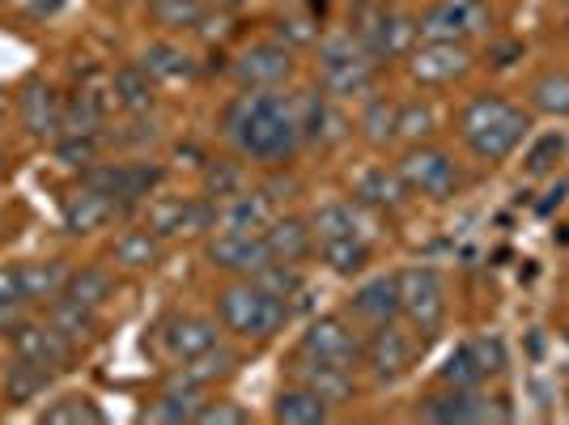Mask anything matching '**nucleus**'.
<instances>
[{"instance_id": "1", "label": "nucleus", "mask_w": 569, "mask_h": 425, "mask_svg": "<svg viewBox=\"0 0 569 425\" xmlns=\"http://www.w3.org/2000/svg\"><path fill=\"white\" fill-rule=\"evenodd\" d=\"M226 137L234 141L242 158L284 162L302 145L298 102H289L284 95H268V90H251V95L234 98L226 107Z\"/></svg>"}, {"instance_id": "2", "label": "nucleus", "mask_w": 569, "mask_h": 425, "mask_svg": "<svg viewBox=\"0 0 569 425\" xmlns=\"http://www.w3.org/2000/svg\"><path fill=\"white\" fill-rule=\"evenodd\" d=\"M455 128L480 162H506L531 132V116L501 95H476L459 107Z\"/></svg>"}, {"instance_id": "3", "label": "nucleus", "mask_w": 569, "mask_h": 425, "mask_svg": "<svg viewBox=\"0 0 569 425\" xmlns=\"http://www.w3.org/2000/svg\"><path fill=\"white\" fill-rule=\"evenodd\" d=\"M217 315H221V324L234 332V336H242V340H268V336H277V332L284 328L289 303H284L281 294H272L263 281L247 277V281L226 285V289L217 294Z\"/></svg>"}, {"instance_id": "4", "label": "nucleus", "mask_w": 569, "mask_h": 425, "mask_svg": "<svg viewBox=\"0 0 569 425\" xmlns=\"http://www.w3.org/2000/svg\"><path fill=\"white\" fill-rule=\"evenodd\" d=\"M400 277V315L408 319V328L433 336V332L447 324V281L438 268H403Z\"/></svg>"}, {"instance_id": "5", "label": "nucleus", "mask_w": 569, "mask_h": 425, "mask_svg": "<svg viewBox=\"0 0 569 425\" xmlns=\"http://www.w3.org/2000/svg\"><path fill=\"white\" fill-rule=\"evenodd\" d=\"M396 175L403 179L408 196H426V200H447L459 191V166L451 162L447 149L433 145H412L400 158Z\"/></svg>"}, {"instance_id": "6", "label": "nucleus", "mask_w": 569, "mask_h": 425, "mask_svg": "<svg viewBox=\"0 0 569 425\" xmlns=\"http://www.w3.org/2000/svg\"><path fill=\"white\" fill-rule=\"evenodd\" d=\"M319 72H323V90L336 98L366 95L375 86V60H370V51L361 48L353 34L323 43V51H319Z\"/></svg>"}, {"instance_id": "7", "label": "nucleus", "mask_w": 569, "mask_h": 425, "mask_svg": "<svg viewBox=\"0 0 569 425\" xmlns=\"http://www.w3.org/2000/svg\"><path fill=\"white\" fill-rule=\"evenodd\" d=\"M489 30V4L485 0H433L426 18L417 22L421 39H447V43H468Z\"/></svg>"}, {"instance_id": "8", "label": "nucleus", "mask_w": 569, "mask_h": 425, "mask_svg": "<svg viewBox=\"0 0 569 425\" xmlns=\"http://www.w3.org/2000/svg\"><path fill=\"white\" fill-rule=\"evenodd\" d=\"M361 362L370 366V375L379 378V383H396V378L408 375L412 362H417V336L403 332L396 319H391V324H379V328L370 332L366 349H361Z\"/></svg>"}, {"instance_id": "9", "label": "nucleus", "mask_w": 569, "mask_h": 425, "mask_svg": "<svg viewBox=\"0 0 569 425\" xmlns=\"http://www.w3.org/2000/svg\"><path fill=\"white\" fill-rule=\"evenodd\" d=\"M361 340L353 336V328L340 319V315H323L315 319L307 332H302V345H298V357H310V362H332V366H345L353 370L361 362Z\"/></svg>"}, {"instance_id": "10", "label": "nucleus", "mask_w": 569, "mask_h": 425, "mask_svg": "<svg viewBox=\"0 0 569 425\" xmlns=\"http://www.w3.org/2000/svg\"><path fill=\"white\" fill-rule=\"evenodd\" d=\"M412 39H417V22L400 18L396 9H370L366 26L357 30V43L370 51V60H396L403 51H412Z\"/></svg>"}, {"instance_id": "11", "label": "nucleus", "mask_w": 569, "mask_h": 425, "mask_svg": "<svg viewBox=\"0 0 569 425\" xmlns=\"http://www.w3.org/2000/svg\"><path fill=\"white\" fill-rule=\"evenodd\" d=\"M81 184L111 196L116 205H132L162 184V166H90Z\"/></svg>"}, {"instance_id": "12", "label": "nucleus", "mask_w": 569, "mask_h": 425, "mask_svg": "<svg viewBox=\"0 0 569 425\" xmlns=\"http://www.w3.org/2000/svg\"><path fill=\"white\" fill-rule=\"evenodd\" d=\"M472 65V56L463 43H447V39H426L421 48L408 56V72L421 86H451L455 77H463Z\"/></svg>"}, {"instance_id": "13", "label": "nucleus", "mask_w": 569, "mask_h": 425, "mask_svg": "<svg viewBox=\"0 0 569 425\" xmlns=\"http://www.w3.org/2000/svg\"><path fill=\"white\" fill-rule=\"evenodd\" d=\"M209 260L221 273H238V277H260L263 268L272 264L263 235H238V230H221L209 243Z\"/></svg>"}, {"instance_id": "14", "label": "nucleus", "mask_w": 569, "mask_h": 425, "mask_svg": "<svg viewBox=\"0 0 569 425\" xmlns=\"http://www.w3.org/2000/svg\"><path fill=\"white\" fill-rule=\"evenodd\" d=\"M18 116H22L30 137H56L64 132V98L56 95V86L48 81H26V90L18 95Z\"/></svg>"}, {"instance_id": "15", "label": "nucleus", "mask_w": 569, "mask_h": 425, "mask_svg": "<svg viewBox=\"0 0 569 425\" xmlns=\"http://www.w3.org/2000/svg\"><path fill=\"white\" fill-rule=\"evenodd\" d=\"M349 310H353L357 324H366V328L400 319V277L387 273V277H370L366 285H357L353 298H349Z\"/></svg>"}, {"instance_id": "16", "label": "nucleus", "mask_w": 569, "mask_h": 425, "mask_svg": "<svg viewBox=\"0 0 569 425\" xmlns=\"http://www.w3.org/2000/svg\"><path fill=\"white\" fill-rule=\"evenodd\" d=\"M289 72H293V60H289V51L277 48V43L247 48L234 65V77L247 90H277Z\"/></svg>"}, {"instance_id": "17", "label": "nucleus", "mask_w": 569, "mask_h": 425, "mask_svg": "<svg viewBox=\"0 0 569 425\" xmlns=\"http://www.w3.org/2000/svg\"><path fill=\"white\" fill-rule=\"evenodd\" d=\"M9 336H13V354L22 362H34V366H48V370L69 362L72 354V345L51 324H18Z\"/></svg>"}, {"instance_id": "18", "label": "nucleus", "mask_w": 569, "mask_h": 425, "mask_svg": "<svg viewBox=\"0 0 569 425\" xmlns=\"http://www.w3.org/2000/svg\"><path fill=\"white\" fill-rule=\"evenodd\" d=\"M162 340H167L170 357L179 362H196L209 349H217V324L213 319H200V315H174L167 328H162Z\"/></svg>"}, {"instance_id": "19", "label": "nucleus", "mask_w": 569, "mask_h": 425, "mask_svg": "<svg viewBox=\"0 0 569 425\" xmlns=\"http://www.w3.org/2000/svg\"><path fill=\"white\" fill-rule=\"evenodd\" d=\"M263 243H268L272 264L293 268V264H302L315 251V230L298 217H272V226L263 230Z\"/></svg>"}, {"instance_id": "20", "label": "nucleus", "mask_w": 569, "mask_h": 425, "mask_svg": "<svg viewBox=\"0 0 569 425\" xmlns=\"http://www.w3.org/2000/svg\"><path fill=\"white\" fill-rule=\"evenodd\" d=\"M221 230H238V235H263L272 226V205L263 191H234L226 196V205L217 209Z\"/></svg>"}, {"instance_id": "21", "label": "nucleus", "mask_w": 569, "mask_h": 425, "mask_svg": "<svg viewBox=\"0 0 569 425\" xmlns=\"http://www.w3.org/2000/svg\"><path fill=\"white\" fill-rule=\"evenodd\" d=\"M116 212L119 205L111 196H102V191L81 184V191H72L69 200H64V226H69L72 235H94V230L116 221Z\"/></svg>"}, {"instance_id": "22", "label": "nucleus", "mask_w": 569, "mask_h": 425, "mask_svg": "<svg viewBox=\"0 0 569 425\" xmlns=\"http://www.w3.org/2000/svg\"><path fill=\"white\" fill-rule=\"evenodd\" d=\"M421 417L426 422H480V417H489V408L485 401L476 396V387H447V392H438V396H429L421 404Z\"/></svg>"}, {"instance_id": "23", "label": "nucleus", "mask_w": 569, "mask_h": 425, "mask_svg": "<svg viewBox=\"0 0 569 425\" xmlns=\"http://www.w3.org/2000/svg\"><path fill=\"white\" fill-rule=\"evenodd\" d=\"M217 221V209H209L204 200H170L153 212V235H196V230H209Z\"/></svg>"}, {"instance_id": "24", "label": "nucleus", "mask_w": 569, "mask_h": 425, "mask_svg": "<svg viewBox=\"0 0 569 425\" xmlns=\"http://www.w3.org/2000/svg\"><path fill=\"white\" fill-rule=\"evenodd\" d=\"M298 383L310 387L315 396H323L328 404H345L349 396H353V370L332 366V362H310V357H302V366H298Z\"/></svg>"}, {"instance_id": "25", "label": "nucleus", "mask_w": 569, "mask_h": 425, "mask_svg": "<svg viewBox=\"0 0 569 425\" xmlns=\"http://www.w3.org/2000/svg\"><path fill=\"white\" fill-rule=\"evenodd\" d=\"M196 387H200L196 375L170 383L167 392L149 404V422H196V413H200V404H204Z\"/></svg>"}, {"instance_id": "26", "label": "nucleus", "mask_w": 569, "mask_h": 425, "mask_svg": "<svg viewBox=\"0 0 569 425\" xmlns=\"http://www.w3.org/2000/svg\"><path fill=\"white\" fill-rule=\"evenodd\" d=\"M328 408L332 404L323 401V396H315L310 387H284L281 396H277V404H272V417L284 425H319L328 422Z\"/></svg>"}, {"instance_id": "27", "label": "nucleus", "mask_w": 569, "mask_h": 425, "mask_svg": "<svg viewBox=\"0 0 569 425\" xmlns=\"http://www.w3.org/2000/svg\"><path fill=\"white\" fill-rule=\"evenodd\" d=\"M408 188H403V179L396 170H366L361 179H357V200H366V205H375V209H400Z\"/></svg>"}, {"instance_id": "28", "label": "nucleus", "mask_w": 569, "mask_h": 425, "mask_svg": "<svg viewBox=\"0 0 569 425\" xmlns=\"http://www.w3.org/2000/svg\"><path fill=\"white\" fill-rule=\"evenodd\" d=\"M319 256L323 264L340 273V277H353L361 273L366 264H370V243L361 235H345V238H328V243H319Z\"/></svg>"}, {"instance_id": "29", "label": "nucleus", "mask_w": 569, "mask_h": 425, "mask_svg": "<svg viewBox=\"0 0 569 425\" xmlns=\"http://www.w3.org/2000/svg\"><path fill=\"white\" fill-rule=\"evenodd\" d=\"M111 256H116V264H123V268L144 273V268H153V264H158L162 243H158L153 230H123V235L116 238V247H111Z\"/></svg>"}, {"instance_id": "30", "label": "nucleus", "mask_w": 569, "mask_h": 425, "mask_svg": "<svg viewBox=\"0 0 569 425\" xmlns=\"http://www.w3.org/2000/svg\"><path fill=\"white\" fill-rule=\"evenodd\" d=\"M111 95H116L119 107L144 111V107L153 102V77H149L141 65H123V69L111 77Z\"/></svg>"}, {"instance_id": "31", "label": "nucleus", "mask_w": 569, "mask_h": 425, "mask_svg": "<svg viewBox=\"0 0 569 425\" xmlns=\"http://www.w3.org/2000/svg\"><path fill=\"white\" fill-rule=\"evenodd\" d=\"M48 324L60 332L69 345H81V340H90V336H94V310L81 307V303H72V298H56Z\"/></svg>"}, {"instance_id": "32", "label": "nucleus", "mask_w": 569, "mask_h": 425, "mask_svg": "<svg viewBox=\"0 0 569 425\" xmlns=\"http://www.w3.org/2000/svg\"><path fill=\"white\" fill-rule=\"evenodd\" d=\"M64 298L81 303V307H102L111 298V273L107 268H81V273H69L64 281Z\"/></svg>"}, {"instance_id": "33", "label": "nucleus", "mask_w": 569, "mask_h": 425, "mask_svg": "<svg viewBox=\"0 0 569 425\" xmlns=\"http://www.w3.org/2000/svg\"><path fill=\"white\" fill-rule=\"evenodd\" d=\"M64 281L69 273L60 264H22V289H26V303H39V298H56L64 294Z\"/></svg>"}, {"instance_id": "34", "label": "nucleus", "mask_w": 569, "mask_h": 425, "mask_svg": "<svg viewBox=\"0 0 569 425\" xmlns=\"http://www.w3.org/2000/svg\"><path fill=\"white\" fill-rule=\"evenodd\" d=\"M43 422L48 425H102L107 413L98 408L94 396H64V401H56L48 413H43Z\"/></svg>"}, {"instance_id": "35", "label": "nucleus", "mask_w": 569, "mask_h": 425, "mask_svg": "<svg viewBox=\"0 0 569 425\" xmlns=\"http://www.w3.org/2000/svg\"><path fill=\"white\" fill-rule=\"evenodd\" d=\"M531 102H536V111H545V116H557L566 119L569 116V72H545L536 86H531Z\"/></svg>"}, {"instance_id": "36", "label": "nucleus", "mask_w": 569, "mask_h": 425, "mask_svg": "<svg viewBox=\"0 0 569 425\" xmlns=\"http://www.w3.org/2000/svg\"><path fill=\"white\" fill-rule=\"evenodd\" d=\"M141 69L149 77H170V81H179V77H191V65L188 56L179 48H170V43H149V51L141 56Z\"/></svg>"}, {"instance_id": "37", "label": "nucleus", "mask_w": 569, "mask_h": 425, "mask_svg": "<svg viewBox=\"0 0 569 425\" xmlns=\"http://www.w3.org/2000/svg\"><path fill=\"white\" fill-rule=\"evenodd\" d=\"M438 378H442V387H476V383L485 378L480 362H476L472 340H463V345H459V349L447 357V366L438 370Z\"/></svg>"}, {"instance_id": "38", "label": "nucleus", "mask_w": 569, "mask_h": 425, "mask_svg": "<svg viewBox=\"0 0 569 425\" xmlns=\"http://www.w3.org/2000/svg\"><path fill=\"white\" fill-rule=\"evenodd\" d=\"M48 378H51L48 366H34V362H22V357H18V366L9 370V383H4V387H9V401L13 404L34 401V396L48 387Z\"/></svg>"}, {"instance_id": "39", "label": "nucleus", "mask_w": 569, "mask_h": 425, "mask_svg": "<svg viewBox=\"0 0 569 425\" xmlns=\"http://www.w3.org/2000/svg\"><path fill=\"white\" fill-rule=\"evenodd\" d=\"M310 230H315L319 243H328V238H345V235H361V230H357V212L349 209V205H323V209L315 212Z\"/></svg>"}, {"instance_id": "40", "label": "nucleus", "mask_w": 569, "mask_h": 425, "mask_svg": "<svg viewBox=\"0 0 569 425\" xmlns=\"http://www.w3.org/2000/svg\"><path fill=\"white\" fill-rule=\"evenodd\" d=\"M396 116H400V107H391V102H382L375 98L370 107H366V116H361V128H366V141H391L396 137Z\"/></svg>"}, {"instance_id": "41", "label": "nucleus", "mask_w": 569, "mask_h": 425, "mask_svg": "<svg viewBox=\"0 0 569 425\" xmlns=\"http://www.w3.org/2000/svg\"><path fill=\"white\" fill-rule=\"evenodd\" d=\"M429 132H433V107H426V102H403L400 116H396V137L421 141Z\"/></svg>"}, {"instance_id": "42", "label": "nucleus", "mask_w": 569, "mask_h": 425, "mask_svg": "<svg viewBox=\"0 0 569 425\" xmlns=\"http://www.w3.org/2000/svg\"><path fill=\"white\" fill-rule=\"evenodd\" d=\"M98 123H102V102L94 95L64 102V132H94Z\"/></svg>"}, {"instance_id": "43", "label": "nucleus", "mask_w": 569, "mask_h": 425, "mask_svg": "<svg viewBox=\"0 0 569 425\" xmlns=\"http://www.w3.org/2000/svg\"><path fill=\"white\" fill-rule=\"evenodd\" d=\"M153 18L162 26H196L200 22V4L196 0H162V4H153Z\"/></svg>"}, {"instance_id": "44", "label": "nucleus", "mask_w": 569, "mask_h": 425, "mask_svg": "<svg viewBox=\"0 0 569 425\" xmlns=\"http://www.w3.org/2000/svg\"><path fill=\"white\" fill-rule=\"evenodd\" d=\"M196 422H204V425H247V422H251V413H247V408H238V404H230V401H217V404H200Z\"/></svg>"}, {"instance_id": "45", "label": "nucleus", "mask_w": 569, "mask_h": 425, "mask_svg": "<svg viewBox=\"0 0 569 425\" xmlns=\"http://www.w3.org/2000/svg\"><path fill=\"white\" fill-rule=\"evenodd\" d=\"M94 132H69L64 141H60V158L69 166H86V162H94Z\"/></svg>"}, {"instance_id": "46", "label": "nucleus", "mask_w": 569, "mask_h": 425, "mask_svg": "<svg viewBox=\"0 0 569 425\" xmlns=\"http://www.w3.org/2000/svg\"><path fill=\"white\" fill-rule=\"evenodd\" d=\"M561 149H566V141H561V137H557V132H548L545 141L536 145V149H531V154H527V170H536V175H545L548 166L557 162V158H561Z\"/></svg>"}, {"instance_id": "47", "label": "nucleus", "mask_w": 569, "mask_h": 425, "mask_svg": "<svg viewBox=\"0 0 569 425\" xmlns=\"http://www.w3.org/2000/svg\"><path fill=\"white\" fill-rule=\"evenodd\" d=\"M472 349H476V362H480L485 375H498L501 366H506V349H501L498 336H480V340H472Z\"/></svg>"}, {"instance_id": "48", "label": "nucleus", "mask_w": 569, "mask_h": 425, "mask_svg": "<svg viewBox=\"0 0 569 425\" xmlns=\"http://www.w3.org/2000/svg\"><path fill=\"white\" fill-rule=\"evenodd\" d=\"M18 303H26L22 268H0V307H18Z\"/></svg>"}, {"instance_id": "49", "label": "nucleus", "mask_w": 569, "mask_h": 425, "mask_svg": "<svg viewBox=\"0 0 569 425\" xmlns=\"http://www.w3.org/2000/svg\"><path fill=\"white\" fill-rule=\"evenodd\" d=\"M361 9H391V0H357Z\"/></svg>"}, {"instance_id": "50", "label": "nucleus", "mask_w": 569, "mask_h": 425, "mask_svg": "<svg viewBox=\"0 0 569 425\" xmlns=\"http://www.w3.org/2000/svg\"><path fill=\"white\" fill-rule=\"evenodd\" d=\"M217 4H242V0H217Z\"/></svg>"}, {"instance_id": "51", "label": "nucleus", "mask_w": 569, "mask_h": 425, "mask_svg": "<svg viewBox=\"0 0 569 425\" xmlns=\"http://www.w3.org/2000/svg\"><path fill=\"white\" fill-rule=\"evenodd\" d=\"M153 4H162V0H149V9H153Z\"/></svg>"}, {"instance_id": "52", "label": "nucleus", "mask_w": 569, "mask_h": 425, "mask_svg": "<svg viewBox=\"0 0 569 425\" xmlns=\"http://www.w3.org/2000/svg\"><path fill=\"white\" fill-rule=\"evenodd\" d=\"M0 170H4V162H0Z\"/></svg>"}, {"instance_id": "53", "label": "nucleus", "mask_w": 569, "mask_h": 425, "mask_svg": "<svg viewBox=\"0 0 569 425\" xmlns=\"http://www.w3.org/2000/svg\"><path fill=\"white\" fill-rule=\"evenodd\" d=\"M0 310H4V307H0Z\"/></svg>"}, {"instance_id": "54", "label": "nucleus", "mask_w": 569, "mask_h": 425, "mask_svg": "<svg viewBox=\"0 0 569 425\" xmlns=\"http://www.w3.org/2000/svg\"><path fill=\"white\" fill-rule=\"evenodd\" d=\"M566 4H569V0H566Z\"/></svg>"}]
</instances>
